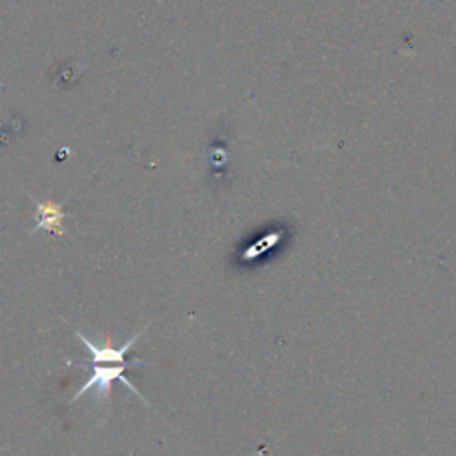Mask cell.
Wrapping results in <instances>:
<instances>
[{"label": "cell", "instance_id": "2", "mask_svg": "<svg viewBox=\"0 0 456 456\" xmlns=\"http://www.w3.org/2000/svg\"><path fill=\"white\" fill-rule=\"evenodd\" d=\"M144 330H146V326H144L137 335H134L130 340H126L121 347H114L110 337H107V340H105L102 346H96V344H93L84 333H80L78 330L75 331V335H77V338L87 347V351H89V354H91V358L87 360L89 363H128V362L125 360V354H126V353L132 349V346L141 338V335L144 333ZM134 360H135V358H134ZM134 360H130V362H134ZM82 362H86V360H82Z\"/></svg>", "mask_w": 456, "mask_h": 456}, {"label": "cell", "instance_id": "1", "mask_svg": "<svg viewBox=\"0 0 456 456\" xmlns=\"http://www.w3.org/2000/svg\"><path fill=\"white\" fill-rule=\"evenodd\" d=\"M68 362V365H78V367H82V369H89L91 370V376L86 379V383L75 392V395L71 397V401H69V404L71 403H75L78 397H82L86 392H89V390H96V395L98 397H103V399H109V394H110V387H112V381H116V379H119L121 383H125L128 388H130V392L132 394H135L137 397H141L142 401H146L142 395H141V392L126 379V378H123V372H125V369L130 365V363H137V365H148L146 362H142V360H134V362H128V363H116V365H100V363H89V362H82V360H78V363H73V360H66Z\"/></svg>", "mask_w": 456, "mask_h": 456}, {"label": "cell", "instance_id": "3", "mask_svg": "<svg viewBox=\"0 0 456 456\" xmlns=\"http://www.w3.org/2000/svg\"><path fill=\"white\" fill-rule=\"evenodd\" d=\"M34 203H36V212H37V223L28 233H36L37 230H46V232L55 233V235H64L62 221L69 214H66L62 210V205L55 203L52 200L43 201V203L41 201H34Z\"/></svg>", "mask_w": 456, "mask_h": 456}]
</instances>
